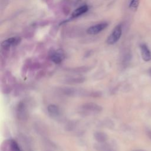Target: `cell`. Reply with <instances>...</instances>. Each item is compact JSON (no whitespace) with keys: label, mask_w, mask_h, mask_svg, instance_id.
Listing matches in <instances>:
<instances>
[{"label":"cell","mask_w":151,"mask_h":151,"mask_svg":"<svg viewBox=\"0 0 151 151\" xmlns=\"http://www.w3.org/2000/svg\"><path fill=\"white\" fill-rule=\"evenodd\" d=\"M96 148L99 151H115L113 147L103 143H99L97 146H96Z\"/></svg>","instance_id":"obj_11"},{"label":"cell","mask_w":151,"mask_h":151,"mask_svg":"<svg viewBox=\"0 0 151 151\" xmlns=\"http://www.w3.org/2000/svg\"><path fill=\"white\" fill-rule=\"evenodd\" d=\"M87 11H88V6L87 5H84L81 6H80L73 12L72 15H71V18H77V17L83 15V14L86 13Z\"/></svg>","instance_id":"obj_8"},{"label":"cell","mask_w":151,"mask_h":151,"mask_svg":"<svg viewBox=\"0 0 151 151\" xmlns=\"http://www.w3.org/2000/svg\"><path fill=\"white\" fill-rule=\"evenodd\" d=\"M107 26L108 24L107 22L99 23L89 27L87 30V32L90 35L97 34L104 29H106Z\"/></svg>","instance_id":"obj_3"},{"label":"cell","mask_w":151,"mask_h":151,"mask_svg":"<svg viewBox=\"0 0 151 151\" xmlns=\"http://www.w3.org/2000/svg\"><path fill=\"white\" fill-rule=\"evenodd\" d=\"M51 60L55 64H60L64 58V54L62 50H58L53 51L50 55Z\"/></svg>","instance_id":"obj_6"},{"label":"cell","mask_w":151,"mask_h":151,"mask_svg":"<svg viewBox=\"0 0 151 151\" xmlns=\"http://www.w3.org/2000/svg\"><path fill=\"white\" fill-rule=\"evenodd\" d=\"M81 109L86 113H97L102 110V107L94 103H87L81 106Z\"/></svg>","instance_id":"obj_2"},{"label":"cell","mask_w":151,"mask_h":151,"mask_svg":"<svg viewBox=\"0 0 151 151\" xmlns=\"http://www.w3.org/2000/svg\"><path fill=\"white\" fill-rule=\"evenodd\" d=\"M17 115L21 119H25L27 117V111L24 104L22 102L19 103L17 107Z\"/></svg>","instance_id":"obj_7"},{"label":"cell","mask_w":151,"mask_h":151,"mask_svg":"<svg viewBox=\"0 0 151 151\" xmlns=\"http://www.w3.org/2000/svg\"><path fill=\"white\" fill-rule=\"evenodd\" d=\"M21 39L19 37H13L9 38L1 43V46L4 48H8L13 46H16L20 43Z\"/></svg>","instance_id":"obj_4"},{"label":"cell","mask_w":151,"mask_h":151,"mask_svg":"<svg viewBox=\"0 0 151 151\" xmlns=\"http://www.w3.org/2000/svg\"><path fill=\"white\" fill-rule=\"evenodd\" d=\"M47 111L51 116L54 117H57L60 114V109L58 107L53 104H51L48 106Z\"/></svg>","instance_id":"obj_9"},{"label":"cell","mask_w":151,"mask_h":151,"mask_svg":"<svg viewBox=\"0 0 151 151\" xmlns=\"http://www.w3.org/2000/svg\"><path fill=\"white\" fill-rule=\"evenodd\" d=\"M122 34V26L121 24L117 25L113 30L107 39V43L112 45L116 43L121 37Z\"/></svg>","instance_id":"obj_1"},{"label":"cell","mask_w":151,"mask_h":151,"mask_svg":"<svg viewBox=\"0 0 151 151\" xmlns=\"http://www.w3.org/2000/svg\"><path fill=\"white\" fill-rule=\"evenodd\" d=\"M140 53L142 59L145 61H149L151 60V51L149 47L145 44H142L140 45Z\"/></svg>","instance_id":"obj_5"},{"label":"cell","mask_w":151,"mask_h":151,"mask_svg":"<svg viewBox=\"0 0 151 151\" xmlns=\"http://www.w3.org/2000/svg\"><path fill=\"white\" fill-rule=\"evenodd\" d=\"M94 137L96 141L99 143H104L105 142L107 139V135L103 132H96L94 133Z\"/></svg>","instance_id":"obj_10"},{"label":"cell","mask_w":151,"mask_h":151,"mask_svg":"<svg viewBox=\"0 0 151 151\" xmlns=\"http://www.w3.org/2000/svg\"><path fill=\"white\" fill-rule=\"evenodd\" d=\"M134 151H146V150H143V149H137V150H134Z\"/></svg>","instance_id":"obj_16"},{"label":"cell","mask_w":151,"mask_h":151,"mask_svg":"<svg viewBox=\"0 0 151 151\" xmlns=\"http://www.w3.org/2000/svg\"><path fill=\"white\" fill-rule=\"evenodd\" d=\"M147 136L149 137V138L150 139V140H151V131H148L147 132Z\"/></svg>","instance_id":"obj_15"},{"label":"cell","mask_w":151,"mask_h":151,"mask_svg":"<svg viewBox=\"0 0 151 151\" xmlns=\"http://www.w3.org/2000/svg\"><path fill=\"white\" fill-rule=\"evenodd\" d=\"M84 81V77H77V78H71L66 80L67 83H81Z\"/></svg>","instance_id":"obj_12"},{"label":"cell","mask_w":151,"mask_h":151,"mask_svg":"<svg viewBox=\"0 0 151 151\" xmlns=\"http://www.w3.org/2000/svg\"><path fill=\"white\" fill-rule=\"evenodd\" d=\"M11 149L12 150V151H21L18 144L14 140L11 141Z\"/></svg>","instance_id":"obj_14"},{"label":"cell","mask_w":151,"mask_h":151,"mask_svg":"<svg viewBox=\"0 0 151 151\" xmlns=\"http://www.w3.org/2000/svg\"><path fill=\"white\" fill-rule=\"evenodd\" d=\"M140 0H130L129 3V8L132 10H136L139 6Z\"/></svg>","instance_id":"obj_13"}]
</instances>
